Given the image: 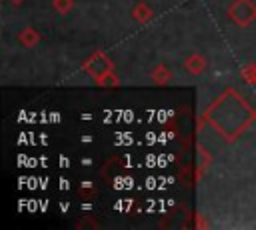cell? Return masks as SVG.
<instances>
[{"mask_svg":"<svg viewBox=\"0 0 256 230\" xmlns=\"http://www.w3.org/2000/svg\"><path fill=\"white\" fill-rule=\"evenodd\" d=\"M134 18H136L138 22H146V20L152 18V10H150L148 6H144V4H138L136 10H134Z\"/></svg>","mask_w":256,"mask_h":230,"instance_id":"4","label":"cell"},{"mask_svg":"<svg viewBox=\"0 0 256 230\" xmlns=\"http://www.w3.org/2000/svg\"><path fill=\"white\" fill-rule=\"evenodd\" d=\"M186 68H188V72L190 74H202L204 72V68H206V60L200 56V54H192L188 60H186Z\"/></svg>","mask_w":256,"mask_h":230,"instance_id":"2","label":"cell"},{"mask_svg":"<svg viewBox=\"0 0 256 230\" xmlns=\"http://www.w3.org/2000/svg\"><path fill=\"white\" fill-rule=\"evenodd\" d=\"M228 16L236 22V26H248L256 18V6L250 0H236V4L228 10Z\"/></svg>","mask_w":256,"mask_h":230,"instance_id":"1","label":"cell"},{"mask_svg":"<svg viewBox=\"0 0 256 230\" xmlns=\"http://www.w3.org/2000/svg\"><path fill=\"white\" fill-rule=\"evenodd\" d=\"M170 72L166 70V66H158L156 70H154V82H158V84H166L168 80H170Z\"/></svg>","mask_w":256,"mask_h":230,"instance_id":"5","label":"cell"},{"mask_svg":"<svg viewBox=\"0 0 256 230\" xmlns=\"http://www.w3.org/2000/svg\"><path fill=\"white\" fill-rule=\"evenodd\" d=\"M12 2H14V4H20V2H22V0H12Z\"/></svg>","mask_w":256,"mask_h":230,"instance_id":"7","label":"cell"},{"mask_svg":"<svg viewBox=\"0 0 256 230\" xmlns=\"http://www.w3.org/2000/svg\"><path fill=\"white\" fill-rule=\"evenodd\" d=\"M54 8L60 14H68L74 8V0H54Z\"/></svg>","mask_w":256,"mask_h":230,"instance_id":"6","label":"cell"},{"mask_svg":"<svg viewBox=\"0 0 256 230\" xmlns=\"http://www.w3.org/2000/svg\"><path fill=\"white\" fill-rule=\"evenodd\" d=\"M18 40H20L24 46H36V44L40 42V34H38L36 30H32V28H26L24 32H20Z\"/></svg>","mask_w":256,"mask_h":230,"instance_id":"3","label":"cell"}]
</instances>
